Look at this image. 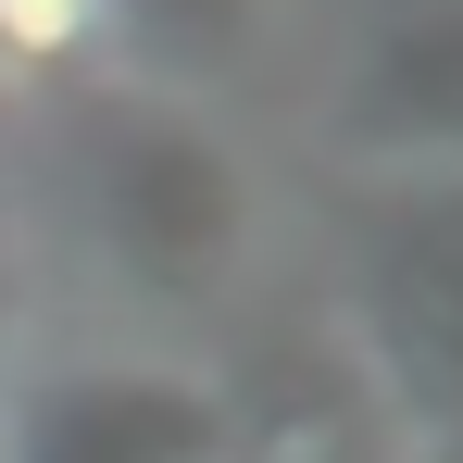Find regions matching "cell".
<instances>
[{
  "label": "cell",
  "instance_id": "cell-1",
  "mask_svg": "<svg viewBox=\"0 0 463 463\" xmlns=\"http://www.w3.org/2000/svg\"><path fill=\"white\" fill-rule=\"evenodd\" d=\"M126 0H0V76H63L113 38Z\"/></svg>",
  "mask_w": 463,
  "mask_h": 463
}]
</instances>
